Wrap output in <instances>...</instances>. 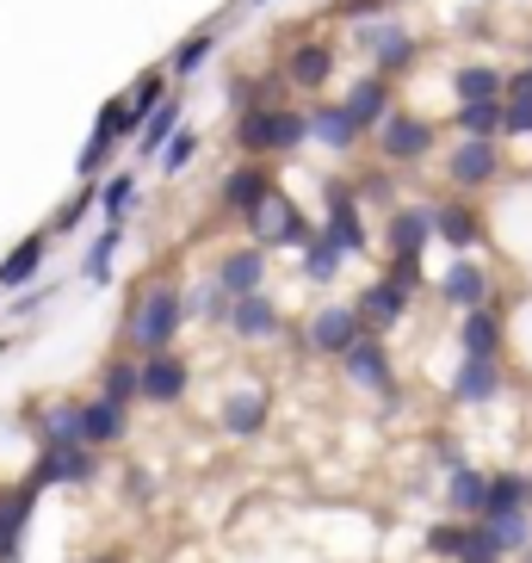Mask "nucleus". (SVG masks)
Returning a JSON list of instances; mask_svg holds the SVG:
<instances>
[{"mask_svg": "<svg viewBox=\"0 0 532 563\" xmlns=\"http://www.w3.org/2000/svg\"><path fill=\"white\" fill-rule=\"evenodd\" d=\"M235 143H242V155H298L310 143V131H303L298 106H242Z\"/></svg>", "mask_w": 532, "mask_h": 563, "instance_id": "nucleus-1", "label": "nucleus"}, {"mask_svg": "<svg viewBox=\"0 0 532 563\" xmlns=\"http://www.w3.org/2000/svg\"><path fill=\"white\" fill-rule=\"evenodd\" d=\"M180 322H186V303H180L174 285L143 291V298L131 303V347H136V360H143V353H167V347H174Z\"/></svg>", "mask_w": 532, "mask_h": 563, "instance_id": "nucleus-2", "label": "nucleus"}, {"mask_svg": "<svg viewBox=\"0 0 532 563\" xmlns=\"http://www.w3.org/2000/svg\"><path fill=\"white\" fill-rule=\"evenodd\" d=\"M248 230H254V242H261L266 254H273V249H303V242H310V223H303V211L285 199V192H273V186H266L261 205L248 211Z\"/></svg>", "mask_w": 532, "mask_h": 563, "instance_id": "nucleus-3", "label": "nucleus"}, {"mask_svg": "<svg viewBox=\"0 0 532 563\" xmlns=\"http://www.w3.org/2000/svg\"><path fill=\"white\" fill-rule=\"evenodd\" d=\"M100 471V452L81 446V440H37L32 459V483L37 489H63V483H87Z\"/></svg>", "mask_w": 532, "mask_h": 563, "instance_id": "nucleus-4", "label": "nucleus"}, {"mask_svg": "<svg viewBox=\"0 0 532 563\" xmlns=\"http://www.w3.org/2000/svg\"><path fill=\"white\" fill-rule=\"evenodd\" d=\"M359 51L372 56V75H402V68H415L421 44L397 19H359Z\"/></svg>", "mask_w": 532, "mask_h": 563, "instance_id": "nucleus-5", "label": "nucleus"}, {"mask_svg": "<svg viewBox=\"0 0 532 563\" xmlns=\"http://www.w3.org/2000/svg\"><path fill=\"white\" fill-rule=\"evenodd\" d=\"M186 384H192V365L180 360V353H143L136 360V402H155V409H167V402L186 397Z\"/></svg>", "mask_w": 532, "mask_h": 563, "instance_id": "nucleus-6", "label": "nucleus"}, {"mask_svg": "<svg viewBox=\"0 0 532 563\" xmlns=\"http://www.w3.org/2000/svg\"><path fill=\"white\" fill-rule=\"evenodd\" d=\"M378 155L384 162H421V155H433V124L421 112H384L378 118Z\"/></svg>", "mask_w": 532, "mask_h": 563, "instance_id": "nucleus-7", "label": "nucleus"}, {"mask_svg": "<svg viewBox=\"0 0 532 563\" xmlns=\"http://www.w3.org/2000/svg\"><path fill=\"white\" fill-rule=\"evenodd\" d=\"M341 365H347V378L359 384V390H372V397H397V372H390V353H384L378 334H359V341L341 353Z\"/></svg>", "mask_w": 532, "mask_h": 563, "instance_id": "nucleus-8", "label": "nucleus"}, {"mask_svg": "<svg viewBox=\"0 0 532 563\" xmlns=\"http://www.w3.org/2000/svg\"><path fill=\"white\" fill-rule=\"evenodd\" d=\"M446 174L458 192H477L501 174V155H496V136H458V150L446 155Z\"/></svg>", "mask_w": 532, "mask_h": 563, "instance_id": "nucleus-9", "label": "nucleus"}, {"mask_svg": "<svg viewBox=\"0 0 532 563\" xmlns=\"http://www.w3.org/2000/svg\"><path fill=\"white\" fill-rule=\"evenodd\" d=\"M409 303H415V291L378 279V285H366V291L353 298V316H359V329L366 334H384V329H397L402 316H409Z\"/></svg>", "mask_w": 532, "mask_h": 563, "instance_id": "nucleus-10", "label": "nucleus"}, {"mask_svg": "<svg viewBox=\"0 0 532 563\" xmlns=\"http://www.w3.org/2000/svg\"><path fill=\"white\" fill-rule=\"evenodd\" d=\"M359 334H366V329H359L353 303H322V310L310 316V353H322V360H341Z\"/></svg>", "mask_w": 532, "mask_h": 563, "instance_id": "nucleus-11", "label": "nucleus"}, {"mask_svg": "<svg viewBox=\"0 0 532 563\" xmlns=\"http://www.w3.org/2000/svg\"><path fill=\"white\" fill-rule=\"evenodd\" d=\"M37 489L32 477L13 483V489H0V563H19V539H25V527H32V508H37Z\"/></svg>", "mask_w": 532, "mask_h": 563, "instance_id": "nucleus-12", "label": "nucleus"}, {"mask_svg": "<svg viewBox=\"0 0 532 563\" xmlns=\"http://www.w3.org/2000/svg\"><path fill=\"white\" fill-rule=\"evenodd\" d=\"M124 136V93H112V100L100 106V118H93V136H87V150L75 155V167H81V180H100L106 162H112V143Z\"/></svg>", "mask_w": 532, "mask_h": 563, "instance_id": "nucleus-13", "label": "nucleus"}, {"mask_svg": "<svg viewBox=\"0 0 532 563\" xmlns=\"http://www.w3.org/2000/svg\"><path fill=\"white\" fill-rule=\"evenodd\" d=\"M266 261H273V254H266L261 242H248V249H230L223 261H217L211 285L223 291V298H242V291H261V285H266Z\"/></svg>", "mask_w": 532, "mask_h": 563, "instance_id": "nucleus-14", "label": "nucleus"}, {"mask_svg": "<svg viewBox=\"0 0 532 563\" xmlns=\"http://www.w3.org/2000/svg\"><path fill=\"white\" fill-rule=\"evenodd\" d=\"M322 235H329L341 254H366V217L353 186H329V217H322Z\"/></svg>", "mask_w": 532, "mask_h": 563, "instance_id": "nucleus-15", "label": "nucleus"}, {"mask_svg": "<svg viewBox=\"0 0 532 563\" xmlns=\"http://www.w3.org/2000/svg\"><path fill=\"white\" fill-rule=\"evenodd\" d=\"M433 235H440L452 254H470L483 242V211L465 199H440L433 205Z\"/></svg>", "mask_w": 532, "mask_h": 563, "instance_id": "nucleus-16", "label": "nucleus"}, {"mask_svg": "<svg viewBox=\"0 0 532 563\" xmlns=\"http://www.w3.org/2000/svg\"><path fill=\"white\" fill-rule=\"evenodd\" d=\"M458 353H465V360H501V316H496V303L458 310Z\"/></svg>", "mask_w": 532, "mask_h": 563, "instance_id": "nucleus-17", "label": "nucleus"}, {"mask_svg": "<svg viewBox=\"0 0 532 563\" xmlns=\"http://www.w3.org/2000/svg\"><path fill=\"white\" fill-rule=\"evenodd\" d=\"M341 112L353 118V131L366 136L378 131V118L390 112V75H359V81L347 87V100H341Z\"/></svg>", "mask_w": 532, "mask_h": 563, "instance_id": "nucleus-18", "label": "nucleus"}, {"mask_svg": "<svg viewBox=\"0 0 532 563\" xmlns=\"http://www.w3.org/2000/svg\"><path fill=\"white\" fill-rule=\"evenodd\" d=\"M230 329L242 334V341H273V334L285 329L279 303L266 298V291H242V298H230Z\"/></svg>", "mask_w": 532, "mask_h": 563, "instance_id": "nucleus-19", "label": "nucleus"}, {"mask_svg": "<svg viewBox=\"0 0 532 563\" xmlns=\"http://www.w3.org/2000/svg\"><path fill=\"white\" fill-rule=\"evenodd\" d=\"M285 75H291V87H303V93H322V81L334 75V44H322V37H303V44H291V56H285Z\"/></svg>", "mask_w": 532, "mask_h": 563, "instance_id": "nucleus-20", "label": "nucleus"}, {"mask_svg": "<svg viewBox=\"0 0 532 563\" xmlns=\"http://www.w3.org/2000/svg\"><path fill=\"white\" fill-rule=\"evenodd\" d=\"M440 303H452V310H477V303H489V273H483L470 254H458V261L446 266V279H440Z\"/></svg>", "mask_w": 532, "mask_h": 563, "instance_id": "nucleus-21", "label": "nucleus"}, {"mask_svg": "<svg viewBox=\"0 0 532 563\" xmlns=\"http://www.w3.org/2000/svg\"><path fill=\"white\" fill-rule=\"evenodd\" d=\"M390 254H428L433 242V205H402V211H390Z\"/></svg>", "mask_w": 532, "mask_h": 563, "instance_id": "nucleus-22", "label": "nucleus"}, {"mask_svg": "<svg viewBox=\"0 0 532 563\" xmlns=\"http://www.w3.org/2000/svg\"><path fill=\"white\" fill-rule=\"evenodd\" d=\"M44 249H51V230H32L25 242H19L7 261H0V291H25V285L44 273Z\"/></svg>", "mask_w": 532, "mask_h": 563, "instance_id": "nucleus-23", "label": "nucleus"}, {"mask_svg": "<svg viewBox=\"0 0 532 563\" xmlns=\"http://www.w3.org/2000/svg\"><path fill=\"white\" fill-rule=\"evenodd\" d=\"M496 390H501V360H458V378H452V402L477 409V402H489Z\"/></svg>", "mask_w": 532, "mask_h": 563, "instance_id": "nucleus-24", "label": "nucleus"}, {"mask_svg": "<svg viewBox=\"0 0 532 563\" xmlns=\"http://www.w3.org/2000/svg\"><path fill=\"white\" fill-rule=\"evenodd\" d=\"M180 124H186V100H180V93H162V106H155V112L143 118V131L131 136L136 155H149V162H155V150H162L167 136L180 131Z\"/></svg>", "mask_w": 532, "mask_h": 563, "instance_id": "nucleus-25", "label": "nucleus"}, {"mask_svg": "<svg viewBox=\"0 0 532 563\" xmlns=\"http://www.w3.org/2000/svg\"><path fill=\"white\" fill-rule=\"evenodd\" d=\"M124 440V409L118 402H106V397H87L81 402V446H118Z\"/></svg>", "mask_w": 532, "mask_h": 563, "instance_id": "nucleus-26", "label": "nucleus"}, {"mask_svg": "<svg viewBox=\"0 0 532 563\" xmlns=\"http://www.w3.org/2000/svg\"><path fill=\"white\" fill-rule=\"evenodd\" d=\"M266 415H273V402H266L261 390H242V397H230L217 409V421H223V433H235V440H254V433H266Z\"/></svg>", "mask_w": 532, "mask_h": 563, "instance_id": "nucleus-27", "label": "nucleus"}, {"mask_svg": "<svg viewBox=\"0 0 532 563\" xmlns=\"http://www.w3.org/2000/svg\"><path fill=\"white\" fill-rule=\"evenodd\" d=\"M303 131L317 136V143H329V150H353V143H359L353 118L341 112V106H329V100H317L310 112H303Z\"/></svg>", "mask_w": 532, "mask_h": 563, "instance_id": "nucleus-28", "label": "nucleus"}, {"mask_svg": "<svg viewBox=\"0 0 532 563\" xmlns=\"http://www.w3.org/2000/svg\"><path fill=\"white\" fill-rule=\"evenodd\" d=\"M483 471H470V464H452V483H446V508L452 520H477L483 514Z\"/></svg>", "mask_w": 532, "mask_h": 563, "instance_id": "nucleus-29", "label": "nucleus"}, {"mask_svg": "<svg viewBox=\"0 0 532 563\" xmlns=\"http://www.w3.org/2000/svg\"><path fill=\"white\" fill-rule=\"evenodd\" d=\"M266 186H273V180H266V167H261V162L235 167L230 180H223V205H230L235 217H248L254 205H261V192H266Z\"/></svg>", "mask_w": 532, "mask_h": 563, "instance_id": "nucleus-30", "label": "nucleus"}, {"mask_svg": "<svg viewBox=\"0 0 532 563\" xmlns=\"http://www.w3.org/2000/svg\"><path fill=\"white\" fill-rule=\"evenodd\" d=\"M527 508V483L514 477V471H501V477L483 483V514L477 520H501V514H520Z\"/></svg>", "mask_w": 532, "mask_h": 563, "instance_id": "nucleus-31", "label": "nucleus"}, {"mask_svg": "<svg viewBox=\"0 0 532 563\" xmlns=\"http://www.w3.org/2000/svg\"><path fill=\"white\" fill-rule=\"evenodd\" d=\"M136 199V174L131 167H118V174H106V180H93V205L106 211V223H124V211H131Z\"/></svg>", "mask_w": 532, "mask_h": 563, "instance_id": "nucleus-32", "label": "nucleus"}, {"mask_svg": "<svg viewBox=\"0 0 532 563\" xmlns=\"http://www.w3.org/2000/svg\"><path fill=\"white\" fill-rule=\"evenodd\" d=\"M217 56V25H204V32H192L180 44V51H174V63H167V75H174V81H186V75H199L204 63H211Z\"/></svg>", "mask_w": 532, "mask_h": 563, "instance_id": "nucleus-33", "label": "nucleus"}, {"mask_svg": "<svg viewBox=\"0 0 532 563\" xmlns=\"http://www.w3.org/2000/svg\"><path fill=\"white\" fill-rule=\"evenodd\" d=\"M100 397L118 402V409H124V402H136V360H131V353H118V360L100 365Z\"/></svg>", "mask_w": 532, "mask_h": 563, "instance_id": "nucleus-34", "label": "nucleus"}, {"mask_svg": "<svg viewBox=\"0 0 532 563\" xmlns=\"http://www.w3.org/2000/svg\"><path fill=\"white\" fill-rule=\"evenodd\" d=\"M341 261H347V254L334 249L329 235H310V242H303V279H317V285H334V273H341Z\"/></svg>", "mask_w": 532, "mask_h": 563, "instance_id": "nucleus-35", "label": "nucleus"}, {"mask_svg": "<svg viewBox=\"0 0 532 563\" xmlns=\"http://www.w3.org/2000/svg\"><path fill=\"white\" fill-rule=\"evenodd\" d=\"M508 551L496 545V532L483 527V520H465V539H458V551H452V563H501Z\"/></svg>", "mask_w": 532, "mask_h": 563, "instance_id": "nucleus-36", "label": "nucleus"}, {"mask_svg": "<svg viewBox=\"0 0 532 563\" xmlns=\"http://www.w3.org/2000/svg\"><path fill=\"white\" fill-rule=\"evenodd\" d=\"M452 87H458V106H465V100H501V68H489V63H465Z\"/></svg>", "mask_w": 532, "mask_h": 563, "instance_id": "nucleus-37", "label": "nucleus"}, {"mask_svg": "<svg viewBox=\"0 0 532 563\" xmlns=\"http://www.w3.org/2000/svg\"><path fill=\"white\" fill-rule=\"evenodd\" d=\"M37 440H81V402H51L37 415Z\"/></svg>", "mask_w": 532, "mask_h": 563, "instance_id": "nucleus-38", "label": "nucleus"}, {"mask_svg": "<svg viewBox=\"0 0 532 563\" xmlns=\"http://www.w3.org/2000/svg\"><path fill=\"white\" fill-rule=\"evenodd\" d=\"M483 527L496 532V545L508 551V558L532 545V508H520V514H501V520H483Z\"/></svg>", "mask_w": 532, "mask_h": 563, "instance_id": "nucleus-39", "label": "nucleus"}, {"mask_svg": "<svg viewBox=\"0 0 532 563\" xmlns=\"http://www.w3.org/2000/svg\"><path fill=\"white\" fill-rule=\"evenodd\" d=\"M501 131V100H465L458 106V136H496Z\"/></svg>", "mask_w": 532, "mask_h": 563, "instance_id": "nucleus-40", "label": "nucleus"}, {"mask_svg": "<svg viewBox=\"0 0 532 563\" xmlns=\"http://www.w3.org/2000/svg\"><path fill=\"white\" fill-rule=\"evenodd\" d=\"M118 235H124V223H106L100 230V242H93V249H87V285H106L112 279V254H118Z\"/></svg>", "mask_w": 532, "mask_h": 563, "instance_id": "nucleus-41", "label": "nucleus"}, {"mask_svg": "<svg viewBox=\"0 0 532 563\" xmlns=\"http://www.w3.org/2000/svg\"><path fill=\"white\" fill-rule=\"evenodd\" d=\"M192 155H199V131H186V124H180V131L155 150V162H162L167 174H186V167H192Z\"/></svg>", "mask_w": 532, "mask_h": 563, "instance_id": "nucleus-42", "label": "nucleus"}, {"mask_svg": "<svg viewBox=\"0 0 532 563\" xmlns=\"http://www.w3.org/2000/svg\"><path fill=\"white\" fill-rule=\"evenodd\" d=\"M87 211H93V180H87V186H81V192H75L68 205H56V217L44 223V230H51V235H75V230L87 223Z\"/></svg>", "mask_w": 532, "mask_h": 563, "instance_id": "nucleus-43", "label": "nucleus"}, {"mask_svg": "<svg viewBox=\"0 0 532 563\" xmlns=\"http://www.w3.org/2000/svg\"><path fill=\"white\" fill-rule=\"evenodd\" d=\"M186 316H204V322H230V298H223V291H217L211 279L204 285H192V291H186Z\"/></svg>", "mask_w": 532, "mask_h": 563, "instance_id": "nucleus-44", "label": "nucleus"}, {"mask_svg": "<svg viewBox=\"0 0 532 563\" xmlns=\"http://www.w3.org/2000/svg\"><path fill=\"white\" fill-rule=\"evenodd\" d=\"M384 279L402 285V291H421V254H390V266H384Z\"/></svg>", "mask_w": 532, "mask_h": 563, "instance_id": "nucleus-45", "label": "nucleus"}, {"mask_svg": "<svg viewBox=\"0 0 532 563\" xmlns=\"http://www.w3.org/2000/svg\"><path fill=\"white\" fill-rule=\"evenodd\" d=\"M458 539H465V520H440V527L428 532V551H433V558H452Z\"/></svg>", "mask_w": 532, "mask_h": 563, "instance_id": "nucleus-46", "label": "nucleus"}, {"mask_svg": "<svg viewBox=\"0 0 532 563\" xmlns=\"http://www.w3.org/2000/svg\"><path fill=\"white\" fill-rule=\"evenodd\" d=\"M7 316H32V310H44V298H51V291H44V285H25V291H7Z\"/></svg>", "mask_w": 532, "mask_h": 563, "instance_id": "nucleus-47", "label": "nucleus"}, {"mask_svg": "<svg viewBox=\"0 0 532 563\" xmlns=\"http://www.w3.org/2000/svg\"><path fill=\"white\" fill-rule=\"evenodd\" d=\"M329 13H334V19H378L384 0H334Z\"/></svg>", "mask_w": 532, "mask_h": 563, "instance_id": "nucleus-48", "label": "nucleus"}, {"mask_svg": "<svg viewBox=\"0 0 532 563\" xmlns=\"http://www.w3.org/2000/svg\"><path fill=\"white\" fill-rule=\"evenodd\" d=\"M520 563H532V545H527V551H520Z\"/></svg>", "mask_w": 532, "mask_h": 563, "instance_id": "nucleus-49", "label": "nucleus"}, {"mask_svg": "<svg viewBox=\"0 0 532 563\" xmlns=\"http://www.w3.org/2000/svg\"><path fill=\"white\" fill-rule=\"evenodd\" d=\"M242 7H266V0H242Z\"/></svg>", "mask_w": 532, "mask_h": 563, "instance_id": "nucleus-50", "label": "nucleus"}, {"mask_svg": "<svg viewBox=\"0 0 532 563\" xmlns=\"http://www.w3.org/2000/svg\"><path fill=\"white\" fill-rule=\"evenodd\" d=\"M93 563H118V558H93Z\"/></svg>", "mask_w": 532, "mask_h": 563, "instance_id": "nucleus-51", "label": "nucleus"}, {"mask_svg": "<svg viewBox=\"0 0 532 563\" xmlns=\"http://www.w3.org/2000/svg\"><path fill=\"white\" fill-rule=\"evenodd\" d=\"M384 7H397V0H384Z\"/></svg>", "mask_w": 532, "mask_h": 563, "instance_id": "nucleus-52", "label": "nucleus"}, {"mask_svg": "<svg viewBox=\"0 0 532 563\" xmlns=\"http://www.w3.org/2000/svg\"><path fill=\"white\" fill-rule=\"evenodd\" d=\"M0 353H7V341H0Z\"/></svg>", "mask_w": 532, "mask_h": 563, "instance_id": "nucleus-53", "label": "nucleus"}]
</instances>
